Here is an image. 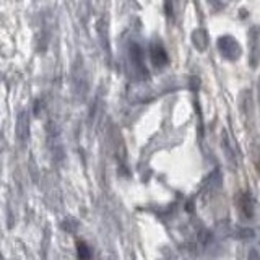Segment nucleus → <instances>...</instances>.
<instances>
[{"instance_id":"20e7f679","label":"nucleus","mask_w":260,"mask_h":260,"mask_svg":"<svg viewBox=\"0 0 260 260\" xmlns=\"http://www.w3.org/2000/svg\"><path fill=\"white\" fill-rule=\"evenodd\" d=\"M150 59L154 67H165L168 63V54L161 44H151L150 47Z\"/></svg>"},{"instance_id":"7ed1b4c3","label":"nucleus","mask_w":260,"mask_h":260,"mask_svg":"<svg viewBox=\"0 0 260 260\" xmlns=\"http://www.w3.org/2000/svg\"><path fill=\"white\" fill-rule=\"evenodd\" d=\"M128 57H130V60H132V63L135 65V69H138L142 73H146L145 63H143V51L140 44L132 43L128 46Z\"/></svg>"},{"instance_id":"423d86ee","label":"nucleus","mask_w":260,"mask_h":260,"mask_svg":"<svg viewBox=\"0 0 260 260\" xmlns=\"http://www.w3.org/2000/svg\"><path fill=\"white\" fill-rule=\"evenodd\" d=\"M174 7H176V0H165V8H166L168 16L174 15Z\"/></svg>"},{"instance_id":"39448f33","label":"nucleus","mask_w":260,"mask_h":260,"mask_svg":"<svg viewBox=\"0 0 260 260\" xmlns=\"http://www.w3.org/2000/svg\"><path fill=\"white\" fill-rule=\"evenodd\" d=\"M77 250H78V257L80 260H89L91 258V250H89L88 244L83 241H78L77 242Z\"/></svg>"},{"instance_id":"f03ea898","label":"nucleus","mask_w":260,"mask_h":260,"mask_svg":"<svg viewBox=\"0 0 260 260\" xmlns=\"http://www.w3.org/2000/svg\"><path fill=\"white\" fill-rule=\"evenodd\" d=\"M29 124H31V122H29V112L26 109L20 111L18 117H16V127H15V130H16V138H18L20 143H26L28 142L29 130H31Z\"/></svg>"},{"instance_id":"f257e3e1","label":"nucleus","mask_w":260,"mask_h":260,"mask_svg":"<svg viewBox=\"0 0 260 260\" xmlns=\"http://www.w3.org/2000/svg\"><path fill=\"white\" fill-rule=\"evenodd\" d=\"M72 85H73V93L78 98H83L88 91V83H86V70L83 63L78 59V62L73 65L72 69Z\"/></svg>"}]
</instances>
